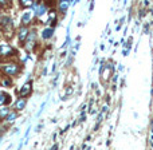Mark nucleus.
<instances>
[{"instance_id": "obj_8", "label": "nucleus", "mask_w": 153, "mask_h": 150, "mask_svg": "<svg viewBox=\"0 0 153 150\" xmlns=\"http://www.w3.org/2000/svg\"><path fill=\"white\" fill-rule=\"evenodd\" d=\"M8 102H10V95L0 93V105H4V103H8Z\"/></svg>"}, {"instance_id": "obj_9", "label": "nucleus", "mask_w": 153, "mask_h": 150, "mask_svg": "<svg viewBox=\"0 0 153 150\" xmlns=\"http://www.w3.org/2000/svg\"><path fill=\"white\" fill-rule=\"evenodd\" d=\"M70 6V1H67V0H63V1H59V10L61 11H66L67 10V7Z\"/></svg>"}, {"instance_id": "obj_5", "label": "nucleus", "mask_w": 153, "mask_h": 150, "mask_svg": "<svg viewBox=\"0 0 153 150\" xmlns=\"http://www.w3.org/2000/svg\"><path fill=\"white\" fill-rule=\"evenodd\" d=\"M27 36H28V30L25 28V27H22V28L19 30V40L23 42Z\"/></svg>"}, {"instance_id": "obj_1", "label": "nucleus", "mask_w": 153, "mask_h": 150, "mask_svg": "<svg viewBox=\"0 0 153 150\" xmlns=\"http://www.w3.org/2000/svg\"><path fill=\"white\" fill-rule=\"evenodd\" d=\"M0 27L3 30V32H11L12 31V22L8 16H1L0 18Z\"/></svg>"}, {"instance_id": "obj_10", "label": "nucleus", "mask_w": 153, "mask_h": 150, "mask_svg": "<svg viewBox=\"0 0 153 150\" xmlns=\"http://www.w3.org/2000/svg\"><path fill=\"white\" fill-rule=\"evenodd\" d=\"M30 20H31V12H25L24 15H23V18H22V23L23 24H27Z\"/></svg>"}, {"instance_id": "obj_4", "label": "nucleus", "mask_w": 153, "mask_h": 150, "mask_svg": "<svg viewBox=\"0 0 153 150\" xmlns=\"http://www.w3.org/2000/svg\"><path fill=\"white\" fill-rule=\"evenodd\" d=\"M31 93V83H25L24 86L22 87V90H20V95L22 96H25V95H28V94Z\"/></svg>"}, {"instance_id": "obj_11", "label": "nucleus", "mask_w": 153, "mask_h": 150, "mask_svg": "<svg viewBox=\"0 0 153 150\" xmlns=\"http://www.w3.org/2000/svg\"><path fill=\"white\" fill-rule=\"evenodd\" d=\"M51 35H52V28H46L45 31H43V39H47V38H51Z\"/></svg>"}, {"instance_id": "obj_2", "label": "nucleus", "mask_w": 153, "mask_h": 150, "mask_svg": "<svg viewBox=\"0 0 153 150\" xmlns=\"http://www.w3.org/2000/svg\"><path fill=\"white\" fill-rule=\"evenodd\" d=\"M13 54H15V50L11 46H8V44L0 46V56H12Z\"/></svg>"}, {"instance_id": "obj_13", "label": "nucleus", "mask_w": 153, "mask_h": 150, "mask_svg": "<svg viewBox=\"0 0 153 150\" xmlns=\"http://www.w3.org/2000/svg\"><path fill=\"white\" fill-rule=\"evenodd\" d=\"M16 118V113H11L8 117H7V121H13Z\"/></svg>"}, {"instance_id": "obj_12", "label": "nucleus", "mask_w": 153, "mask_h": 150, "mask_svg": "<svg viewBox=\"0 0 153 150\" xmlns=\"http://www.w3.org/2000/svg\"><path fill=\"white\" fill-rule=\"evenodd\" d=\"M32 1L31 0H22V6H27V7H30V6H32Z\"/></svg>"}, {"instance_id": "obj_7", "label": "nucleus", "mask_w": 153, "mask_h": 150, "mask_svg": "<svg viewBox=\"0 0 153 150\" xmlns=\"http://www.w3.org/2000/svg\"><path fill=\"white\" fill-rule=\"evenodd\" d=\"M25 103H27V101H25L24 98H20V99H18V101H16V109L18 110H23L24 109V106H25Z\"/></svg>"}, {"instance_id": "obj_3", "label": "nucleus", "mask_w": 153, "mask_h": 150, "mask_svg": "<svg viewBox=\"0 0 153 150\" xmlns=\"http://www.w3.org/2000/svg\"><path fill=\"white\" fill-rule=\"evenodd\" d=\"M3 71L8 75H16L18 71H19V67H18V64L15 63H10V64H6L3 66Z\"/></svg>"}, {"instance_id": "obj_6", "label": "nucleus", "mask_w": 153, "mask_h": 150, "mask_svg": "<svg viewBox=\"0 0 153 150\" xmlns=\"http://www.w3.org/2000/svg\"><path fill=\"white\" fill-rule=\"evenodd\" d=\"M34 6H35V13L38 16H42L43 13L46 12V7L45 6H42V4H38V6H36V4H34Z\"/></svg>"}]
</instances>
